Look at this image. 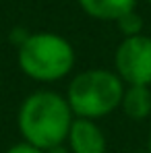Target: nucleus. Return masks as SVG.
<instances>
[{"instance_id": "9", "label": "nucleus", "mask_w": 151, "mask_h": 153, "mask_svg": "<svg viewBox=\"0 0 151 153\" xmlns=\"http://www.w3.org/2000/svg\"><path fill=\"white\" fill-rule=\"evenodd\" d=\"M4 153H44V151L37 149V147H33V145H29V143H25V141H21V143L8 147Z\"/></svg>"}, {"instance_id": "4", "label": "nucleus", "mask_w": 151, "mask_h": 153, "mask_svg": "<svg viewBox=\"0 0 151 153\" xmlns=\"http://www.w3.org/2000/svg\"><path fill=\"white\" fill-rule=\"evenodd\" d=\"M114 73L126 87L151 85V37L141 33L122 37L114 52Z\"/></svg>"}, {"instance_id": "10", "label": "nucleus", "mask_w": 151, "mask_h": 153, "mask_svg": "<svg viewBox=\"0 0 151 153\" xmlns=\"http://www.w3.org/2000/svg\"><path fill=\"white\" fill-rule=\"evenodd\" d=\"M27 37H29V31H25L23 27H17V29H13V31H10V42H15V46H17V48L25 42Z\"/></svg>"}, {"instance_id": "5", "label": "nucleus", "mask_w": 151, "mask_h": 153, "mask_svg": "<svg viewBox=\"0 0 151 153\" xmlns=\"http://www.w3.org/2000/svg\"><path fill=\"white\" fill-rule=\"evenodd\" d=\"M66 147L71 153H106V132L101 130L97 120L75 118L66 137Z\"/></svg>"}, {"instance_id": "12", "label": "nucleus", "mask_w": 151, "mask_h": 153, "mask_svg": "<svg viewBox=\"0 0 151 153\" xmlns=\"http://www.w3.org/2000/svg\"><path fill=\"white\" fill-rule=\"evenodd\" d=\"M147 153H151V130H149V134H147Z\"/></svg>"}, {"instance_id": "3", "label": "nucleus", "mask_w": 151, "mask_h": 153, "mask_svg": "<svg viewBox=\"0 0 151 153\" xmlns=\"http://www.w3.org/2000/svg\"><path fill=\"white\" fill-rule=\"evenodd\" d=\"M126 85L110 68H87L73 76L66 87V102L75 118L100 120L120 108Z\"/></svg>"}, {"instance_id": "8", "label": "nucleus", "mask_w": 151, "mask_h": 153, "mask_svg": "<svg viewBox=\"0 0 151 153\" xmlns=\"http://www.w3.org/2000/svg\"><path fill=\"white\" fill-rule=\"evenodd\" d=\"M118 31L124 35V37H135V35H141L143 33V17L137 13V10H130L122 15L118 21H116Z\"/></svg>"}, {"instance_id": "2", "label": "nucleus", "mask_w": 151, "mask_h": 153, "mask_svg": "<svg viewBox=\"0 0 151 153\" xmlns=\"http://www.w3.org/2000/svg\"><path fill=\"white\" fill-rule=\"evenodd\" d=\"M77 54L73 44L52 31L29 33L17 48V64L21 73L37 83H56L75 68Z\"/></svg>"}, {"instance_id": "13", "label": "nucleus", "mask_w": 151, "mask_h": 153, "mask_svg": "<svg viewBox=\"0 0 151 153\" xmlns=\"http://www.w3.org/2000/svg\"><path fill=\"white\" fill-rule=\"evenodd\" d=\"M147 2H149V6H151V0H147Z\"/></svg>"}, {"instance_id": "7", "label": "nucleus", "mask_w": 151, "mask_h": 153, "mask_svg": "<svg viewBox=\"0 0 151 153\" xmlns=\"http://www.w3.org/2000/svg\"><path fill=\"white\" fill-rule=\"evenodd\" d=\"M120 110L124 112L126 118L135 122H143L151 116V87H126Z\"/></svg>"}, {"instance_id": "14", "label": "nucleus", "mask_w": 151, "mask_h": 153, "mask_svg": "<svg viewBox=\"0 0 151 153\" xmlns=\"http://www.w3.org/2000/svg\"><path fill=\"white\" fill-rule=\"evenodd\" d=\"M139 153H147V151H139Z\"/></svg>"}, {"instance_id": "6", "label": "nucleus", "mask_w": 151, "mask_h": 153, "mask_svg": "<svg viewBox=\"0 0 151 153\" xmlns=\"http://www.w3.org/2000/svg\"><path fill=\"white\" fill-rule=\"evenodd\" d=\"M85 15L97 21H118L122 15L135 10L137 0H77Z\"/></svg>"}, {"instance_id": "1", "label": "nucleus", "mask_w": 151, "mask_h": 153, "mask_svg": "<svg viewBox=\"0 0 151 153\" xmlns=\"http://www.w3.org/2000/svg\"><path fill=\"white\" fill-rule=\"evenodd\" d=\"M73 120L75 114L66 97L50 89L29 93L17 112V128L21 139L42 151L66 143Z\"/></svg>"}, {"instance_id": "11", "label": "nucleus", "mask_w": 151, "mask_h": 153, "mask_svg": "<svg viewBox=\"0 0 151 153\" xmlns=\"http://www.w3.org/2000/svg\"><path fill=\"white\" fill-rule=\"evenodd\" d=\"M44 153H71V149L66 147V143H62V145H56V147H50V149H46Z\"/></svg>"}]
</instances>
